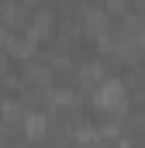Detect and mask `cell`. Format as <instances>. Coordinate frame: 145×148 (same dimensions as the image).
Masks as SVG:
<instances>
[{
    "instance_id": "1",
    "label": "cell",
    "mask_w": 145,
    "mask_h": 148,
    "mask_svg": "<svg viewBox=\"0 0 145 148\" xmlns=\"http://www.w3.org/2000/svg\"><path fill=\"white\" fill-rule=\"evenodd\" d=\"M104 10L107 14H124L128 10V0H104Z\"/></svg>"
},
{
    "instance_id": "2",
    "label": "cell",
    "mask_w": 145,
    "mask_h": 148,
    "mask_svg": "<svg viewBox=\"0 0 145 148\" xmlns=\"http://www.w3.org/2000/svg\"><path fill=\"white\" fill-rule=\"evenodd\" d=\"M0 73H3V59H0Z\"/></svg>"
}]
</instances>
